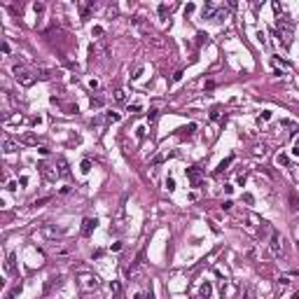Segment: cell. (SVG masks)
<instances>
[{
  "mask_svg": "<svg viewBox=\"0 0 299 299\" xmlns=\"http://www.w3.org/2000/svg\"><path fill=\"white\" fill-rule=\"evenodd\" d=\"M280 243H283V241H280V236L273 232V234H271V241H269V245H271V252H273V255H280Z\"/></svg>",
  "mask_w": 299,
  "mask_h": 299,
  "instance_id": "6da1fadb",
  "label": "cell"
},
{
  "mask_svg": "<svg viewBox=\"0 0 299 299\" xmlns=\"http://www.w3.org/2000/svg\"><path fill=\"white\" fill-rule=\"evenodd\" d=\"M14 72H16V77H19V80H21L26 87H28V84H33V77H31V72H24V70H21L19 66H14Z\"/></svg>",
  "mask_w": 299,
  "mask_h": 299,
  "instance_id": "7a4b0ae2",
  "label": "cell"
},
{
  "mask_svg": "<svg viewBox=\"0 0 299 299\" xmlns=\"http://www.w3.org/2000/svg\"><path fill=\"white\" fill-rule=\"evenodd\" d=\"M199 178H201V173H199V168H196V166L187 168V180H189L192 185H199Z\"/></svg>",
  "mask_w": 299,
  "mask_h": 299,
  "instance_id": "3957f363",
  "label": "cell"
},
{
  "mask_svg": "<svg viewBox=\"0 0 299 299\" xmlns=\"http://www.w3.org/2000/svg\"><path fill=\"white\" fill-rule=\"evenodd\" d=\"M94 227H96V220H84V227H82V232H84V234H87V236H89Z\"/></svg>",
  "mask_w": 299,
  "mask_h": 299,
  "instance_id": "277c9868",
  "label": "cell"
},
{
  "mask_svg": "<svg viewBox=\"0 0 299 299\" xmlns=\"http://www.w3.org/2000/svg\"><path fill=\"white\" fill-rule=\"evenodd\" d=\"M110 292H112L115 297H119V295H122V285H119L117 280H112V283H110Z\"/></svg>",
  "mask_w": 299,
  "mask_h": 299,
  "instance_id": "5b68a950",
  "label": "cell"
},
{
  "mask_svg": "<svg viewBox=\"0 0 299 299\" xmlns=\"http://www.w3.org/2000/svg\"><path fill=\"white\" fill-rule=\"evenodd\" d=\"M84 285H87V288H96V285H98V278H96V276H87V278H84Z\"/></svg>",
  "mask_w": 299,
  "mask_h": 299,
  "instance_id": "8992f818",
  "label": "cell"
},
{
  "mask_svg": "<svg viewBox=\"0 0 299 299\" xmlns=\"http://www.w3.org/2000/svg\"><path fill=\"white\" fill-rule=\"evenodd\" d=\"M201 297L203 299L210 297V283H203V285H201Z\"/></svg>",
  "mask_w": 299,
  "mask_h": 299,
  "instance_id": "52a82bcc",
  "label": "cell"
},
{
  "mask_svg": "<svg viewBox=\"0 0 299 299\" xmlns=\"http://www.w3.org/2000/svg\"><path fill=\"white\" fill-rule=\"evenodd\" d=\"M232 161H234V157H229V159H224V161H222V164H220V166L215 168V173H222V171H224V168L229 166V164H232Z\"/></svg>",
  "mask_w": 299,
  "mask_h": 299,
  "instance_id": "ba28073f",
  "label": "cell"
},
{
  "mask_svg": "<svg viewBox=\"0 0 299 299\" xmlns=\"http://www.w3.org/2000/svg\"><path fill=\"white\" fill-rule=\"evenodd\" d=\"M5 269H7V271H14V252L7 257V266H5Z\"/></svg>",
  "mask_w": 299,
  "mask_h": 299,
  "instance_id": "9c48e42d",
  "label": "cell"
},
{
  "mask_svg": "<svg viewBox=\"0 0 299 299\" xmlns=\"http://www.w3.org/2000/svg\"><path fill=\"white\" fill-rule=\"evenodd\" d=\"M166 189H168V192L175 189V180H173V178H166Z\"/></svg>",
  "mask_w": 299,
  "mask_h": 299,
  "instance_id": "30bf717a",
  "label": "cell"
},
{
  "mask_svg": "<svg viewBox=\"0 0 299 299\" xmlns=\"http://www.w3.org/2000/svg\"><path fill=\"white\" fill-rule=\"evenodd\" d=\"M157 115H159V110H154V108H152V110L147 112V119H150V122H154V119H157Z\"/></svg>",
  "mask_w": 299,
  "mask_h": 299,
  "instance_id": "8fae6325",
  "label": "cell"
},
{
  "mask_svg": "<svg viewBox=\"0 0 299 299\" xmlns=\"http://www.w3.org/2000/svg\"><path fill=\"white\" fill-rule=\"evenodd\" d=\"M108 122H119V115L117 112H108Z\"/></svg>",
  "mask_w": 299,
  "mask_h": 299,
  "instance_id": "7c38bea8",
  "label": "cell"
},
{
  "mask_svg": "<svg viewBox=\"0 0 299 299\" xmlns=\"http://www.w3.org/2000/svg\"><path fill=\"white\" fill-rule=\"evenodd\" d=\"M232 208H234V201H229V199H227L224 203H222V210H232Z\"/></svg>",
  "mask_w": 299,
  "mask_h": 299,
  "instance_id": "4fadbf2b",
  "label": "cell"
},
{
  "mask_svg": "<svg viewBox=\"0 0 299 299\" xmlns=\"http://www.w3.org/2000/svg\"><path fill=\"white\" fill-rule=\"evenodd\" d=\"M115 100H119V103L126 100V94H124V91H117V94H115Z\"/></svg>",
  "mask_w": 299,
  "mask_h": 299,
  "instance_id": "5bb4252c",
  "label": "cell"
},
{
  "mask_svg": "<svg viewBox=\"0 0 299 299\" xmlns=\"http://www.w3.org/2000/svg\"><path fill=\"white\" fill-rule=\"evenodd\" d=\"M182 131H185V133H194V131H196V124H189V126H185Z\"/></svg>",
  "mask_w": 299,
  "mask_h": 299,
  "instance_id": "9a60e30c",
  "label": "cell"
},
{
  "mask_svg": "<svg viewBox=\"0 0 299 299\" xmlns=\"http://www.w3.org/2000/svg\"><path fill=\"white\" fill-rule=\"evenodd\" d=\"M5 152H14V145L9 140H5Z\"/></svg>",
  "mask_w": 299,
  "mask_h": 299,
  "instance_id": "2e32d148",
  "label": "cell"
},
{
  "mask_svg": "<svg viewBox=\"0 0 299 299\" xmlns=\"http://www.w3.org/2000/svg\"><path fill=\"white\" fill-rule=\"evenodd\" d=\"M136 136H138V138H145V129H143V126H138V129H136Z\"/></svg>",
  "mask_w": 299,
  "mask_h": 299,
  "instance_id": "e0dca14e",
  "label": "cell"
},
{
  "mask_svg": "<svg viewBox=\"0 0 299 299\" xmlns=\"http://www.w3.org/2000/svg\"><path fill=\"white\" fill-rule=\"evenodd\" d=\"M89 168H91L89 161H82V173H89Z\"/></svg>",
  "mask_w": 299,
  "mask_h": 299,
  "instance_id": "ac0fdd59",
  "label": "cell"
},
{
  "mask_svg": "<svg viewBox=\"0 0 299 299\" xmlns=\"http://www.w3.org/2000/svg\"><path fill=\"white\" fill-rule=\"evenodd\" d=\"M269 119H271V112L264 110V112H262V122H269Z\"/></svg>",
  "mask_w": 299,
  "mask_h": 299,
  "instance_id": "d6986e66",
  "label": "cell"
},
{
  "mask_svg": "<svg viewBox=\"0 0 299 299\" xmlns=\"http://www.w3.org/2000/svg\"><path fill=\"white\" fill-rule=\"evenodd\" d=\"M180 80H182V70H178V72L173 75V82H180Z\"/></svg>",
  "mask_w": 299,
  "mask_h": 299,
  "instance_id": "ffe728a7",
  "label": "cell"
},
{
  "mask_svg": "<svg viewBox=\"0 0 299 299\" xmlns=\"http://www.w3.org/2000/svg\"><path fill=\"white\" fill-rule=\"evenodd\" d=\"M217 117H220V110H217V108H213V112H210V119H217Z\"/></svg>",
  "mask_w": 299,
  "mask_h": 299,
  "instance_id": "44dd1931",
  "label": "cell"
},
{
  "mask_svg": "<svg viewBox=\"0 0 299 299\" xmlns=\"http://www.w3.org/2000/svg\"><path fill=\"white\" fill-rule=\"evenodd\" d=\"M33 9H35V12H42V9H44V5H42V2H35Z\"/></svg>",
  "mask_w": 299,
  "mask_h": 299,
  "instance_id": "7402d4cb",
  "label": "cell"
},
{
  "mask_svg": "<svg viewBox=\"0 0 299 299\" xmlns=\"http://www.w3.org/2000/svg\"><path fill=\"white\" fill-rule=\"evenodd\" d=\"M89 87L91 89H98V80H89Z\"/></svg>",
  "mask_w": 299,
  "mask_h": 299,
  "instance_id": "603a6c76",
  "label": "cell"
},
{
  "mask_svg": "<svg viewBox=\"0 0 299 299\" xmlns=\"http://www.w3.org/2000/svg\"><path fill=\"white\" fill-rule=\"evenodd\" d=\"M292 154H295V157H299V145H295V147H292Z\"/></svg>",
  "mask_w": 299,
  "mask_h": 299,
  "instance_id": "cb8c5ba5",
  "label": "cell"
},
{
  "mask_svg": "<svg viewBox=\"0 0 299 299\" xmlns=\"http://www.w3.org/2000/svg\"><path fill=\"white\" fill-rule=\"evenodd\" d=\"M147 299H154V295H152V292H150V297H147Z\"/></svg>",
  "mask_w": 299,
  "mask_h": 299,
  "instance_id": "d4e9b609",
  "label": "cell"
},
{
  "mask_svg": "<svg viewBox=\"0 0 299 299\" xmlns=\"http://www.w3.org/2000/svg\"><path fill=\"white\" fill-rule=\"evenodd\" d=\"M297 243H299V236H297Z\"/></svg>",
  "mask_w": 299,
  "mask_h": 299,
  "instance_id": "484cf974",
  "label": "cell"
}]
</instances>
